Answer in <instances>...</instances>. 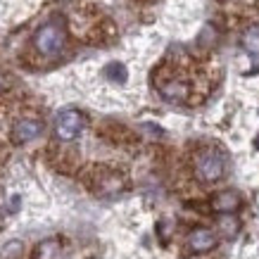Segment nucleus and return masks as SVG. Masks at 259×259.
<instances>
[{"label":"nucleus","mask_w":259,"mask_h":259,"mask_svg":"<svg viewBox=\"0 0 259 259\" xmlns=\"http://www.w3.org/2000/svg\"><path fill=\"white\" fill-rule=\"evenodd\" d=\"M188 245H190V250L193 252L204 254V252L214 250V245H217V236H214V231H209V228H195V231L188 236Z\"/></svg>","instance_id":"5"},{"label":"nucleus","mask_w":259,"mask_h":259,"mask_svg":"<svg viewBox=\"0 0 259 259\" xmlns=\"http://www.w3.org/2000/svg\"><path fill=\"white\" fill-rule=\"evenodd\" d=\"M238 207H240V195H238L236 190H221L212 200V209L219 214H231V212H236Z\"/></svg>","instance_id":"6"},{"label":"nucleus","mask_w":259,"mask_h":259,"mask_svg":"<svg viewBox=\"0 0 259 259\" xmlns=\"http://www.w3.org/2000/svg\"><path fill=\"white\" fill-rule=\"evenodd\" d=\"M243 46H245V50H250V53H259V26H252V29L245 31Z\"/></svg>","instance_id":"10"},{"label":"nucleus","mask_w":259,"mask_h":259,"mask_svg":"<svg viewBox=\"0 0 259 259\" xmlns=\"http://www.w3.org/2000/svg\"><path fill=\"white\" fill-rule=\"evenodd\" d=\"M40 134H43V124H40L38 119H22L12 128V138L17 143H29L33 138H38Z\"/></svg>","instance_id":"4"},{"label":"nucleus","mask_w":259,"mask_h":259,"mask_svg":"<svg viewBox=\"0 0 259 259\" xmlns=\"http://www.w3.org/2000/svg\"><path fill=\"white\" fill-rule=\"evenodd\" d=\"M195 174L202 183H217L226 174V157L219 150H202L195 159Z\"/></svg>","instance_id":"1"},{"label":"nucleus","mask_w":259,"mask_h":259,"mask_svg":"<svg viewBox=\"0 0 259 259\" xmlns=\"http://www.w3.org/2000/svg\"><path fill=\"white\" fill-rule=\"evenodd\" d=\"M33 46L40 55H57L64 46V26L57 22L43 24L38 31L33 33Z\"/></svg>","instance_id":"2"},{"label":"nucleus","mask_w":259,"mask_h":259,"mask_svg":"<svg viewBox=\"0 0 259 259\" xmlns=\"http://www.w3.org/2000/svg\"><path fill=\"white\" fill-rule=\"evenodd\" d=\"M159 93L164 95L166 100H171V102H181V100H186L188 98V86L183 83V81H166V83H162L159 86Z\"/></svg>","instance_id":"7"},{"label":"nucleus","mask_w":259,"mask_h":259,"mask_svg":"<svg viewBox=\"0 0 259 259\" xmlns=\"http://www.w3.org/2000/svg\"><path fill=\"white\" fill-rule=\"evenodd\" d=\"M60 240L50 238V240H43V243L36 247V259H55L60 257Z\"/></svg>","instance_id":"8"},{"label":"nucleus","mask_w":259,"mask_h":259,"mask_svg":"<svg viewBox=\"0 0 259 259\" xmlns=\"http://www.w3.org/2000/svg\"><path fill=\"white\" fill-rule=\"evenodd\" d=\"M105 76L110 81H114V83H124L128 79V71H126V67L121 62H110L105 67Z\"/></svg>","instance_id":"9"},{"label":"nucleus","mask_w":259,"mask_h":259,"mask_svg":"<svg viewBox=\"0 0 259 259\" xmlns=\"http://www.w3.org/2000/svg\"><path fill=\"white\" fill-rule=\"evenodd\" d=\"M254 148H257V150H259V136H257V141H254Z\"/></svg>","instance_id":"11"},{"label":"nucleus","mask_w":259,"mask_h":259,"mask_svg":"<svg viewBox=\"0 0 259 259\" xmlns=\"http://www.w3.org/2000/svg\"><path fill=\"white\" fill-rule=\"evenodd\" d=\"M83 124L86 119L83 114L76 110H64L57 114V121H55V134L60 141H74L76 136L83 131Z\"/></svg>","instance_id":"3"}]
</instances>
